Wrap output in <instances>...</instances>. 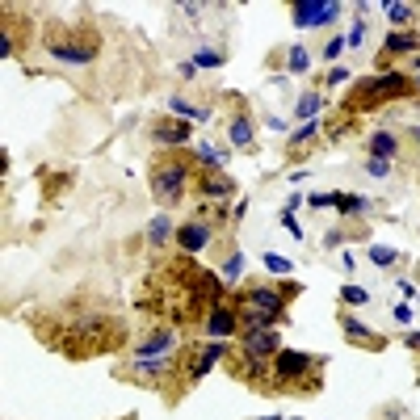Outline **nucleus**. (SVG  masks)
Masks as SVG:
<instances>
[{
  "label": "nucleus",
  "instance_id": "1",
  "mask_svg": "<svg viewBox=\"0 0 420 420\" xmlns=\"http://www.w3.org/2000/svg\"><path fill=\"white\" fill-rule=\"evenodd\" d=\"M294 286H248L236 307H240V328H274L286 320V303H290Z\"/></svg>",
  "mask_w": 420,
  "mask_h": 420
},
{
  "label": "nucleus",
  "instance_id": "2",
  "mask_svg": "<svg viewBox=\"0 0 420 420\" xmlns=\"http://www.w3.org/2000/svg\"><path fill=\"white\" fill-rule=\"evenodd\" d=\"M412 93V84H408V76H399V72H387V76H370V80H353V88L345 93V114H370V110H379V105H387V101H399V97H408Z\"/></svg>",
  "mask_w": 420,
  "mask_h": 420
},
{
  "label": "nucleus",
  "instance_id": "3",
  "mask_svg": "<svg viewBox=\"0 0 420 420\" xmlns=\"http://www.w3.org/2000/svg\"><path fill=\"white\" fill-rule=\"evenodd\" d=\"M193 181V164L185 155H160V160L151 164V193L160 206H173L185 198V185Z\"/></svg>",
  "mask_w": 420,
  "mask_h": 420
},
{
  "label": "nucleus",
  "instance_id": "4",
  "mask_svg": "<svg viewBox=\"0 0 420 420\" xmlns=\"http://www.w3.org/2000/svg\"><path fill=\"white\" fill-rule=\"evenodd\" d=\"M315 374H320V361L311 353L282 349L274 357V387L278 391H315Z\"/></svg>",
  "mask_w": 420,
  "mask_h": 420
},
{
  "label": "nucleus",
  "instance_id": "5",
  "mask_svg": "<svg viewBox=\"0 0 420 420\" xmlns=\"http://www.w3.org/2000/svg\"><path fill=\"white\" fill-rule=\"evenodd\" d=\"M46 50L64 64H88L97 55V34L84 26H55L46 30Z\"/></svg>",
  "mask_w": 420,
  "mask_h": 420
},
{
  "label": "nucleus",
  "instance_id": "6",
  "mask_svg": "<svg viewBox=\"0 0 420 420\" xmlns=\"http://www.w3.org/2000/svg\"><path fill=\"white\" fill-rule=\"evenodd\" d=\"M215 236H219L215 215H210V210H202L198 219H185V223L177 227V248H181V256H193V252H202Z\"/></svg>",
  "mask_w": 420,
  "mask_h": 420
},
{
  "label": "nucleus",
  "instance_id": "7",
  "mask_svg": "<svg viewBox=\"0 0 420 420\" xmlns=\"http://www.w3.org/2000/svg\"><path fill=\"white\" fill-rule=\"evenodd\" d=\"M206 332H210V341H227L231 332H240V307H236V298H219L215 307H210Z\"/></svg>",
  "mask_w": 420,
  "mask_h": 420
},
{
  "label": "nucleus",
  "instance_id": "8",
  "mask_svg": "<svg viewBox=\"0 0 420 420\" xmlns=\"http://www.w3.org/2000/svg\"><path fill=\"white\" fill-rule=\"evenodd\" d=\"M240 353H248V357H256V361H274V357L282 353L278 332H274V328H248L244 341H240Z\"/></svg>",
  "mask_w": 420,
  "mask_h": 420
},
{
  "label": "nucleus",
  "instance_id": "9",
  "mask_svg": "<svg viewBox=\"0 0 420 420\" xmlns=\"http://www.w3.org/2000/svg\"><path fill=\"white\" fill-rule=\"evenodd\" d=\"M189 122L185 118H155L151 122V139L160 143V147H185L189 143Z\"/></svg>",
  "mask_w": 420,
  "mask_h": 420
},
{
  "label": "nucleus",
  "instance_id": "10",
  "mask_svg": "<svg viewBox=\"0 0 420 420\" xmlns=\"http://www.w3.org/2000/svg\"><path fill=\"white\" fill-rule=\"evenodd\" d=\"M290 13H294V26H328V21H336L341 5H320V0H298V5H294Z\"/></svg>",
  "mask_w": 420,
  "mask_h": 420
},
{
  "label": "nucleus",
  "instance_id": "11",
  "mask_svg": "<svg viewBox=\"0 0 420 420\" xmlns=\"http://www.w3.org/2000/svg\"><path fill=\"white\" fill-rule=\"evenodd\" d=\"M231 349H227V341H206L202 349H198V357H193V365H189V379L198 383V379H206L210 374V365H215V361H223Z\"/></svg>",
  "mask_w": 420,
  "mask_h": 420
},
{
  "label": "nucleus",
  "instance_id": "12",
  "mask_svg": "<svg viewBox=\"0 0 420 420\" xmlns=\"http://www.w3.org/2000/svg\"><path fill=\"white\" fill-rule=\"evenodd\" d=\"M227 131H231V143H236V147H252V143H256V122H252V114H244V110L231 114V126H227Z\"/></svg>",
  "mask_w": 420,
  "mask_h": 420
},
{
  "label": "nucleus",
  "instance_id": "13",
  "mask_svg": "<svg viewBox=\"0 0 420 420\" xmlns=\"http://www.w3.org/2000/svg\"><path fill=\"white\" fill-rule=\"evenodd\" d=\"M408 50H420V34H416V30L387 34V42H383V55H387V59H391V55H408Z\"/></svg>",
  "mask_w": 420,
  "mask_h": 420
},
{
  "label": "nucleus",
  "instance_id": "14",
  "mask_svg": "<svg viewBox=\"0 0 420 420\" xmlns=\"http://www.w3.org/2000/svg\"><path fill=\"white\" fill-rule=\"evenodd\" d=\"M345 336H349V341H353V345H361V349H370V353H374V349H383V345H387V341H383V336H379V332H370V328H361V324H357V320H345Z\"/></svg>",
  "mask_w": 420,
  "mask_h": 420
},
{
  "label": "nucleus",
  "instance_id": "15",
  "mask_svg": "<svg viewBox=\"0 0 420 420\" xmlns=\"http://www.w3.org/2000/svg\"><path fill=\"white\" fill-rule=\"evenodd\" d=\"M395 151H399V139L391 131H374L370 135V155H374V160H391Z\"/></svg>",
  "mask_w": 420,
  "mask_h": 420
},
{
  "label": "nucleus",
  "instance_id": "16",
  "mask_svg": "<svg viewBox=\"0 0 420 420\" xmlns=\"http://www.w3.org/2000/svg\"><path fill=\"white\" fill-rule=\"evenodd\" d=\"M198 185H202V193H206V198H227V193L236 189V181H227V177H219V173H202V177H198Z\"/></svg>",
  "mask_w": 420,
  "mask_h": 420
},
{
  "label": "nucleus",
  "instance_id": "17",
  "mask_svg": "<svg viewBox=\"0 0 420 420\" xmlns=\"http://www.w3.org/2000/svg\"><path fill=\"white\" fill-rule=\"evenodd\" d=\"M169 236H173V223L160 215V219H151V227H147V240H151V248H164L169 244Z\"/></svg>",
  "mask_w": 420,
  "mask_h": 420
},
{
  "label": "nucleus",
  "instance_id": "18",
  "mask_svg": "<svg viewBox=\"0 0 420 420\" xmlns=\"http://www.w3.org/2000/svg\"><path fill=\"white\" fill-rule=\"evenodd\" d=\"M324 110V97L320 93H307L303 101H298V118H307V122H315V114Z\"/></svg>",
  "mask_w": 420,
  "mask_h": 420
},
{
  "label": "nucleus",
  "instance_id": "19",
  "mask_svg": "<svg viewBox=\"0 0 420 420\" xmlns=\"http://www.w3.org/2000/svg\"><path fill=\"white\" fill-rule=\"evenodd\" d=\"M198 160H202L206 169H223V160H227V151H219V147H210V143H202V147H198Z\"/></svg>",
  "mask_w": 420,
  "mask_h": 420
},
{
  "label": "nucleus",
  "instance_id": "20",
  "mask_svg": "<svg viewBox=\"0 0 420 420\" xmlns=\"http://www.w3.org/2000/svg\"><path fill=\"white\" fill-rule=\"evenodd\" d=\"M315 131H320V118H315V122H303V126H298V131L290 135V155H298V147H303V143H307V139H311Z\"/></svg>",
  "mask_w": 420,
  "mask_h": 420
},
{
  "label": "nucleus",
  "instance_id": "21",
  "mask_svg": "<svg viewBox=\"0 0 420 420\" xmlns=\"http://www.w3.org/2000/svg\"><path fill=\"white\" fill-rule=\"evenodd\" d=\"M290 68H294V72H307V68H311L307 46H290Z\"/></svg>",
  "mask_w": 420,
  "mask_h": 420
},
{
  "label": "nucleus",
  "instance_id": "22",
  "mask_svg": "<svg viewBox=\"0 0 420 420\" xmlns=\"http://www.w3.org/2000/svg\"><path fill=\"white\" fill-rule=\"evenodd\" d=\"M387 17H391L395 26H408V21H412V5H387Z\"/></svg>",
  "mask_w": 420,
  "mask_h": 420
},
{
  "label": "nucleus",
  "instance_id": "23",
  "mask_svg": "<svg viewBox=\"0 0 420 420\" xmlns=\"http://www.w3.org/2000/svg\"><path fill=\"white\" fill-rule=\"evenodd\" d=\"M336 210H341V215H357V210H361V198H349V193H336Z\"/></svg>",
  "mask_w": 420,
  "mask_h": 420
},
{
  "label": "nucleus",
  "instance_id": "24",
  "mask_svg": "<svg viewBox=\"0 0 420 420\" xmlns=\"http://www.w3.org/2000/svg\"><path fill=\"white\" fill-rule=\"evenodd\" d=\"M223 64V55H215V50H198L193 55V68H219Z\"/></svg>",
  "mask_w": 420,
  "mask_h": 420
},
{
  "label": "nucleus",
  "instance_id": "25",
  "mask_svg": "<svg viewBox=\"0 0 420 420\" xmlns=\"http://www.w3.org/2000/svg\"><path fill=\"white\" fill-rule=\"evenodd\" d=\"M265 265H269L274 274H290V260H286V256H278V252H269V256H265Z\"/></svg>",
  "mask_w": 420,
  "mask_h": 420
},
{
  "label": "nucleus",
  "instance_id": "26",
  "mask_svg": "<svg viewBox=\"0 0 420 420\" xmlns=\"http://www.w3.org/2000/svg\"><path fill=\"white\" fill-rule=\"evenodd\" d=\"M374 265H395V248H370Z\"/></svg>",
  "mask_w": 420,
  "mask_h": 420
},
{
  "label": "nucleus",
  "instance_id": "27",
  "mask_svg": "<svg viewBox=\"0 0 420 420\" xmlns=\"http://www.w3.org/2000/svg\"><path fill=\"white\" fill-rule=\"evenodd\" d=\"M341 298H345V303H353V307H361V303H365V290H357V286H345V290H341Z\"/></svg>",
  "mask_w": 420,
  "mask_h": 420
},
{
  "label": "nucleus",
  "instance_id": "28",
  "mask_svg": "<svg viewBox=\"0 0 420 420\" xmlns=\"http://www.w3.org/2000/svg\"><path fill=\"white\" fill-rule=\"evenodd\" d=\"M345 46H349L345 38H332V42L324 46V59H341V50H345Z\"/></svg>",
  "mask_w": 420,
  "mask_h": 420
},
{
  "label": "nucleus",
  "instance_id": "29",
  "mask_svg": "<svg viewBox=\"0 0 420 420\" xmlns=\"http://www.w3.org/2000/svg\"><path fill=\"white\" fill-rule=\"evenodd\" d=\"M391 173V160H370V177H387Z\"/></svg>",
  "mask_w": 420,
  "mask_h": 420
},
{
  "label": "nucleus",
  "instance_id": "30",
  "mask_svg": "<svg viewBox=\"0 0 420 420\" xmlns=\"http://www.w3.org/2000/svg\"><path fill=\"white\" fill-rule=\"evenodd\" d=\"M361 38H365V26H361V21H357V26H353V34H349V38H345V42H349V46H357V42H361Z\"/></svg>",
  "mask_w": 420,
  "mask_h": 420
},
{
  "label": "nucleus",
  "instance_id": "31",
  "mask_svg": "<svg viewBox=\"0 0 420 420\" xmlns=\"http://www.w3.org/2000/svg\"><path fill=\"white\" fill-rule=\"evenodd\" d=\"M240 265H244V256H240V252H236V256H231V260H227V278H236V274H240Z\"/></svg>",
  "mask_w": 420,
  "mask_h": 420
},
{
  "label": "nucleus",
  "instance_id": "32",
  "mask_svg": "<svg viewBox=\"0 0 420 420\" xmlns=\"http://www.w3.org/2000/svg\"><path fill=\"white\" fill-rule=\"evenodd\" d=\"M349 80V72L345 68H332V76H328V84H345Z\"/></svg>",
  "mask_w": 420,
  "mask_h": 420
},
{
  "label": "nucleus",
  "instance_id": "33",
  "mask_svg": "<svg viewBox=\"0 0 420 420\" xmlns=\"http://www.w3.org/2000/svg\"><path fill=\"white\" fill-rule=\"evenodd\" d=\"M408 349H420V332H412V336H408Z\"/></svg>",
  "mask_w": 420,
  "mask_h": 420
},
{
  "label": "nucleus",
  "instance_id": "34",
  "mask_svg": "<svg viewBox=\"0 0 420 420\" xmlns=\"http://www.w3.org/2000/svg\"><path fill=\"white\" fill-rule=\"evenodd\" d=\"M260 420H278V416H260Z\"/></svg>",
  "mask_w": 420,
  "mask_h": 420
},
{
  "label": "nucleus",
  "instance_id": "35",
  "mask_svg": "<svg viewBox=\"0 0 420 420\" xmlns=\"http://www.w3.org/2000/svg\"><path fill=\"white\" fill-rule=\"evenodd\" d=\"M416 139H420V126H416Z\"/></svg>",
  "mask_w": 420,
  "mask_h": 420
},
{
  "label": "nucleus",
  "instance_id": "36",
  "mask_svg": "<svg viewBox=\"0 0 420 420\" xmlns=\"http://www.w3.org/2000/svg\"><path fill=\"white\" fill-rule=\"evenodd\" d=\"M416 68H420V59H416Z\"/></svg>",
  "mask_w": 420,
  "mask_h": 420
},
{
  "label": "nucleus",
  "instance_id": "37",
  "mask_svg": "<svg viewBox=\"0 0 420 420\" xmlns=\"http://www.w3.org/2000/svg\"><path fill=\"white\" fill-rule=\"evenodd\" d=\"M416 88H420V84H416Z\"/></svg>",
  "mask_w": 420,
  "mask_h": 420
}]
</instances>
